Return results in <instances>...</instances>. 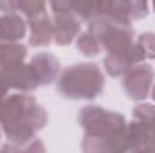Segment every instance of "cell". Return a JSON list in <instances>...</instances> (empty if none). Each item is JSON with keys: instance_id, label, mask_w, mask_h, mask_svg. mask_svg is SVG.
Instances as JSON below:
<instances>
[{"instance_id": "6da1fadb", "label": "cell", "mask_w": 155, "mask_h": 153, "mask_svg": "<svg viewBox=\"0 0 155 153\" xmlns=\"http://www.w3.org/2000/svg\"><path fill=\"white\" fill-rule=\"evenodd\" d=\"M47 122L45 110L33 96L24 92L7 96L0 105V124L7 141L16 142L15 150H24V142L35 141L36 132Z\"/></svg>"}, {"instance_id": "7a4b0ae2", "label": "cell", "mask_w": 155, "mask_h": 153, "mask_svg": "<svg viewBox=\"0 0 155 153\" xmlns=\"http://www.w3.org/2000/svg\"><path fill=\"white\" fill-rule=\"evenodd\" d=\"M85 130L83 150H126V121L101 106H85L78 115Z\"/></svg>"}, {"instance_id": "3957f363", "label": "cell", "mask_w": 155, "mask_h": 153, "mask_svg": "<svg viewBox=\"0 0 155 153\" xmlns=\"http://www.w3.org/2000/svg\"><path fill=\"white\" fill-rule=\"evenodd\" d=\"M105 77L97 65L79 63L63 70L58 79V92L67 99H94L103 92Z\"/></svg>"}, {"instance_id": "277c9868", "label": "cell", "mask_w": 155, "mask_h": 153, "mask_svg": "<svg viewBox=\"0 0 155 153\" xmlns=\"http://www.w3.org/2000/svg\"><path fill=\"white\" fill-rule=\"evenodd\" d=\"M134 122L126 128V150L155 151V106L139 105L134 108Z\"/></svg>"}, {"instance_id": "5b68a950", "label": "cell", "mask_w": 155, "mask_h": 153, "mask_svg": "<svg viewBox=\"0 0 155 153\" xmlns=\"http://www.w3.org/2000/svg\"><path fill=\"white\" fill-rule=\"evenodd\" d=\"M54 15H72L81 22H90L107 13L108 0H49Z\"/></svg>"}, {"instance_id": "8992f818", "label": "cell", "mask_w": 155, "mask_h": 153, "mask_svg": "<svg viewBox=\"0 0 155 153\" xmlns=\"http://www.w3.org/2000/svg\"><path fill=\"white\" fill-rule=\"evenodd\" d=\"M123 88L130 99H144L150 96V88L153 85V69L146 63H137L123 74Z\"/></svg>"}, {"instance_id": "52a82bcc", "label": "cell", "mask_w": 155, "mask_h": 153, "mask_svg": "<svg viewBox=\"0 0 155 153\" xmlns=\"http://www.w3.org/2000/svg\"><path fill=\"white\" fill-rule=\"evenodd\" d=\"M143 61H144V54L141 52L139 45L135 41H132L128 47H124L117 52H110L105 58V69L112 77H119L128 69H132L134 65L143 63Z\"/></svg>"}, {"instance_id": "ba28073f", "label": "cell", "mask_w": 155, "mask_h": 153, "mask_svg": "<svg viewBox=\"0 0 155 153\" xmlns=\"http://www.w3.org/2000/svg\"><path fill=\"white\" fill-rule=\"evenodd\" d=\"M31 70H33V76L36 79L38 86H43V85H49L52 83L58 72H60V61L56 56L49 54V52H40L36 54L31 63H29Z\"/></svg>"}, {"instance_id": "9c48e42d", "label": "cell", "mask_w": 155, "mask_h": 153, "mask_svg": "<svg viewBox=\"0 0 155 153\" xmlns=\"http://www.w3.org/2000/svg\"><path fill=\"white\" fill-rule=\"evenodd\" d=\"M54 41L58 45H69L81 29V20L72 15H54Z\"/></svg>"}, {"instance_id": "30bf717a", "label": "cell", "mask_w": 155, "mask_h": 153, "mask_svg": "<svg viewBox=\"0 0 155 153\" xmlns=\"http://www.w3.org/2000/svg\"><path fill=\"white\" fill-rule=\"evenodd\" d=\"M29 27H31L29 43L33 47H45L54 38V25L45 13L35 16V18H29Z\"/></svg>"}, {"instance_id": "8fae6325", "label": "cell", "mask_w": 155, "mask_h": 153, "mask_svg": "<svg viewBox=\"0 0 155 153\" xmlns=\"http://www.w3.org/2000/svg\"><path fill=\"white\" fill-rule=\"evenodd\" d=\"M25 31H27V25L22 16L15 13L0 16V41L4 43L20 41L25 36Z\"/></svg>"}, {"instance_id": "7c38bea8", "label": "cell", "mask_w": 155, "mask_h": 153, "mask_svg": "<svg viewBox=\"0 0 155 153\" xmlns=\"http://www.w3.org/2000/svg\"><path fill=\"white\" fill-rule=\"evenodd\" d=\"M76 47L79 49V52L81 54H85V56H97L99 52H101V43H99V40L96 38V34L94 33H90V31H85L83 34H79V38L76 41Z\"/></svg>"}, {"instance_id": "4fadbf2b", "label": "cell", "mask_w": 155, "mask_h": 153, "mask_svg": "<svg viewBox=\"0 0 155 153\" xmlns=\"http://www.w3.org/2000/svg\"><path fill=\"white\" fill-rule=\"evenodd\" d=\"M49 0H18V11L27 18H35L38 15H43L47 9Z\"/></svg>"}, {"instance_id": "5bb4252c", "label": "cell", "mask_w": 155, "mask_h": 153, "mask_svg": "<svg viewBox=\"0 0 155 153\" xmlns=\"http://www.w3.org/2000/svg\"><path fill=\"white\" fill-rule=\"evenodd\" d=\"M144 54V60H153L155 58V33H143L135 41Z\"/></svg>"}, {"instance_id": "9a60e30c", "label": "cell", "mask_w": 155, "mask_h": 153, "mask_svg": "<svg viewBox=\"0 0 155 153\" xmlns=\"http://www.w3.org/2000/svg\"><path fill=\"white\" fill-rule=\"evenodd\" d=\"M0 11L5 15L18 11V0H0Z\"/></svg>"}, {"instance_id": "2e32d148", "label": "cell", "mask_w": 155, "mask_h": 153, "mask_svg": "<svg viewBox=\"0 0 155 153\" xmlns=\"http://www.w3.org/2000/svg\"><path fill=\"white\" fill-rule=\"evenodd\" d=\"M7 90H9V88H5V86L0 83V105H2V101L7 97Z\"/></svg>"}, {"instance_id": "e0dca14e", "label": "cell", "mask_w": 155, "mask_h": 153, "mask_svg": "<svg viewBox=\"0 0 155 153\" xmlns=\"http://www.w3.org/2000/svg\"><path fill=\"white\" fill-rule=\"evenodd\" d=\"M152 97L155 99V85H153V88H152Z\"/></svg>"}, {"instance_id": "ac0fdd59", "label": "cell", "mask_w": 155, "mask_h": 153, "mask_svg": "<svg viewBox=\"0 0 155 153\" xmlns=\"http://www.w3.org/2000/svg\"><path fill=\"white\" fill-rule=\"evenodd\" d=\"M153 11H155V0H153Z\"/></svg>"}]
</instances>
